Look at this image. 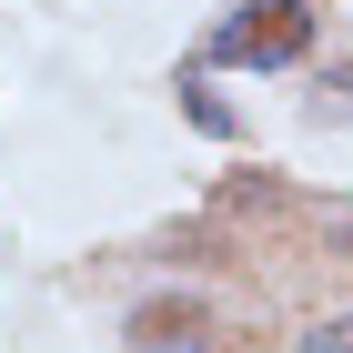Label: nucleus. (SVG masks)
Instances as JSON below:
<instances>
[{
	"label": "nucleus",
	"instance_id": "obj_1",
	"mask_svg": "<svg viewBox=\"0 0 353 353\" xmlns=\"http://www.w3.org/2000/svg\"><path fill=\"white\" fill-rule=\"evenodd\" d=\"M303 51H313V10L303 0H252V10H232L212 30L202 61H222V71H293Z\"/></svg>",
	"mask_w": 353,
	"mask_h": 353
},
{
	"label": "nucleus",
	"instance_id": "obj_2",
	"mask_svg": "<svg viewBox=\"0 0 353 353\" xmlns=\"http://www.w3.org/2000/svg\"><path fill=\"white\" fill-rule=\"evenodd\" d=\"M303 353H353V313H343V323H323V333H313Z\"/></svg>",
	"mask_w": 353,
	"mask_h": 353
}]
</instances>
